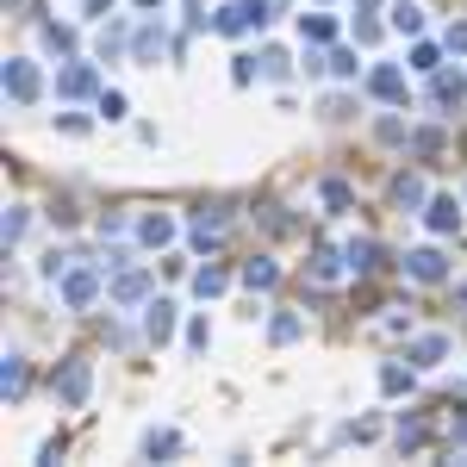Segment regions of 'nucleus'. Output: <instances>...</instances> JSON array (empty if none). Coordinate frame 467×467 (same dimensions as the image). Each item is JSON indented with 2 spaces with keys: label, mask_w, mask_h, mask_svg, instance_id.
Returning <instances> with one entry per match:
<instances>
[{
  "label": "nucleus",
  "mask_w": 467,
  "mask_h": 467,
  "mask_svg": "<svg viewBox=\"0 0 467 467\" xmlns=\"http://www.w3.org/2000/svg\"><path fill=\"white\" fill-rule=\"evenodd\" d=\"M430 107H437V113H462L467 107V75L462 69H437V75H430Z\"/></svg>",
  "instance_id": "39448f33"
},
{
  "label": "nucleus",
  "mask_w": 467,
  "mask_h": 467,
  "mask_svg": "<svg viewBox=\"0 0 467 467\" xmlns=\"http://www.w3.org/2000/svg\"><path fill=\"white\" fill-rule=\"evenodd\" d=\"M0 88H6V100H13V107H31V100L44 94V75H38V63H31V56H6Z\"/></svg>",
  "instance_id": "f03ea898"
},
{
  "label": "nucleus",
  "mask_w": 467,
  "mask_h": 467,
  "mask_svg": "<svg viewBox=\"0 0 467 467\" xmlns=\"http://www.w3.org/2000/svg\"><path fill=\"white\" fill-rule=\"evenodd\" d=\"M137 237L162 249V243H175V219H162V212H150V219H137Z\"/></svg>",
  "instance_id": "aec40b11"
},
{
  "label": "nucleus",
  "mask_w": 467,
  "mask_h": 467,
  "mask_svg": "<svg viewBox=\"0 0 467 467\" xmlns=\"http://www.w3.org/2000/svg\"><path fill=\"white\" fill-rule=\"evenodd\" d=\"M368 94L386 100V107H405V100H411V82H405L399 63H374V69H368Z\"/></svg>",
  "instance_id": "20e7f679"
},
{
  "label": "nucleus",
  "mask_w": 467,
  "mask_h": 467,
  "mask_svg": "<svg viewBox=\"0 0 467 467\" xmlns=\"http://www.w3.org/2000/svg\"><path fill=\"white\" fill-rule=\"evenodd\" d=\"M424 443H430V424H418V418L399 424V449H424Z\"/></svg>",
  "instance_id": "c756f323"
},
{
  "label": "nucleus",
  "mask_w": 467,
  "mask_h": 467,
  "mask_svg": "<svg viewBox=\"0 0 467 467\" xmlns=\"http://www.w3.org/2000/svg\"><path fill=\"white\" fill-rule=\"evenodd\" d=\"M243 13H249V25H255V31L274 19V13H268V0H243Z\"/></svg>",
  "instance_id": "58836bf2"
},
{
  "label": "nucleus",
  "mask_w": 467,
  "mask_h": 467,
  "mask_svg": "<svg viewBox=\"0 0 467 467\" xmlns=\"http://www.w3.org/2000/svg\"><path fill=\"white\" fill-rule=\"evenodd\" d=\"M255 69H262L268 82H287V69H293V63H287V50H262V56H255Z\"/></svg>",
  "instance_id": "bb28decb"
},
{
  "label": "nucleus",
  "mask_w": 467,
  "mask_h": 467,
  "mask_svg": "<svg viewBox=\"0 0 467 467\" xmlns=\"http://www.w3.org/2000/svg\"><path fill=\"white\" fill-rule=\"evenodd\" d=\"M443 44H449V56H467V19H462V25H449V38H443Z\"/></svg>",
  "instance_id": "e433bc0d"
},
{
  "label": "nucleus",
  "mask_w": 467,
  "mask_h": 467,
  "mask_svg": "<svg viewBox=\"0 0 467 467\" xmlns=\"http://www.w3.org/2000/svg\"><path fill=\"white\" fill-rule=\"evenodd\" d=\"M44 44H50L56 56H69V50H75V31H69V25H44Z\"/></svg>",
  "instance_id": "c85d7f7f"
},
{
  "label": "nucleus",
  "mask_w": 467,
  "mask_h": 467,
  "mask_svg": "<svg viewBox=\"0 0 467 467\" xmlns=\"http://www.w3.org/2000/svg\"><path fill=\"white\" fill-rule=\"evenodd\" d=\"M405 274L424 281V287H443V281H449V262H443V249H411V255H405Z\"/></svg>",
  "instance_id": "423d86ee"
},
{
  "label": "nucleus",
  "mask_w": 467,
  "mask_h": 467,
  "mask_svg": "<svg viewBox=\"0 0 467 467\" xmlns=\"http://www.w3.org/2000/svg\"><path fill=\"white\" fill-rule=\"evenodd\" d=\"M337 268H350V262H343L331 243H318V249H312V274H318V281H337Z\"/></svg>",
  "instance_id": "4be33fe9"
},
{
  "label": "nucleus",
  "mask_w": 467,
  "mask_h": 467,
  "mask_svg": "<svg viewBox=\"0 0 467 467\" xmlns=\"http://www.w3.org/2000/svg\"><path fill=\"white\" fill-rule=\"evenodd\" d=\"M50 393H56V405H69V411L88 405V393H94V368H88L82 355H69V361L50 374Z\"/></svg>",
  "instance_id": "f257e3e1"
},
{
  "label": "nucleus",
  "mask_w": 467,
  "mask_h": 467,
  "mask_svg": "<svg viewBox=\"0 0 467 467\" xmlns=\"http://www.w3.org/2000/svg\"><path fill=\"white\" fill-rule=\"evenodd\" d=\"M143 337L150 343H169L175 337V299H150L143 306Z\"/></svg>",
  "instance_id": "6e6552de"
},
{
  "label": "nucleus",
  "mask_w": 467,
  "mask_h": 467,
  "mask_svg": "<svg viewBox=\"0 0 467 467\" xmlns=\"http://www.w3.org/2000/svg\"><path fill=\"white\" fill-rule=\"evenodd\" d=\"M355 69H361L355 50H331V75H337V82H355Z\"/></svg>",
  "instance_id": "7c9ffc66"
},
{
  "label": "nucleus",
  "mask_w": 467,
  "mask_h": 467,
  "mask_svg": "<svg viewBox=\"0 0 467 467\" xmlns=\"http://www.w3.org/2000/svg\"><path fill=\"white\" fill-rule=\"evenodd\" d=\"M343 262H350L355 274H374V268H380V249H374V243H368V237H355L350 249H343Z\"/></svg>",
  "instance_id": "6ab92c4d"
},
{
  "label": "nucleus",
  "mask_w": 467,
  "mask_h": 467,
  "mask_svg": "<svg viewBox=\"0 0 467 467\" xmlns=\"http://www.w3.org/2000/svg\"><path fill=\"white\" fill-rule=\"evenodd\" d=\"M424 225H430V231H437V237H455V231H462V200H449V194H437V200L424 206Z\"/></svg>",
  "instance_id": "0eeeda50"
},
{
  "label": "nucleus",
  "mask_w": 467,
  "mask_h": 467,
  "mask_svg": "<svg viewBox=\"0 0 467 467\" xmlns=\"http://www.w3.org/2000/svg\"><path fill=\"white\" fill-rule=\"evenodd\" d=\"M393 206L424 212V206H430V200H424V175H399V181H393Z\"/></svg>",
  "instance_id": "4468645a"
},
{
  "label": "nucleus",
  "mask_w": 467,
  "mask_h": 467,
  "mask_svg": "<svg viewBox=\"0 0 467 467\" xmlns=\"http://www.w3.org/2000/svg\"><path fill=\"white\" fill-rule=\"evenodd\" d=\"M25 225H31V219H25V206H13V212H6V225H0V237H6V243H19Z\"/></svg>",
  "instance_id": "2f4dec72"
},
{
  "label": "nucleus",
  "mask_w": 467,
  "mask_h": 467,
  "mask_svg": "<svg viewBox=\"0 0 467 467\" xmlns=\"http://www.w3.org/2000/svg\"><path fill=\"white\" fill-rule=\"evenodd\" d=\"M393 31L418 38V31H424V6H418V0H393Z\"/></svg>",
  "instance_id": "dca6fc26"
},
{
  "label": "nucleus",
  "mask_w": 467,
  "mask_h": 467,
  "mask_svg": "<svg viewBox=\"0 0 467 467\" xmlns=\"http://www.w3.org/2000/svg\"><path fill=\"white\" fill-rule=\"evenodd\" d=\"M212 31H225V38H243V31H249L243 0H237V6H212Z\"/></svg>",
  "instance_id": "2eb2a0df"
},
{
  "label": "nucleus",
  "mask_w": 467,
  "mask_h": 467,
  "mask_svg": "<svg viewBox=\"0 0 467 467\" xmlns=\"http://www.w3.org/2000/svg\"><path fill=\"white\" fill-rule=\"evenodd\" d=\"M411 150H418V156H437V150H443V131H418Z\"/></svg>",
  "instance_id": "f704fd0d"
},
{
  "label": "nucleus",
  "mask_w": 467,
  "mask_h": 467,
  "mask_svg": "<svg viewBox=\"0 0 467 467\" xmlns=\"http://www.w3.org/2000/svg\"><path fill=\"white\" fill-rule=\"evenodd\" d=\"M274 281H281V268H274V262H268V255H255V262H249V268H243V287H249V293H268V287H274Z\"/></svg>",
  "instance_id": "f3484780"
},
{
  "label": "nucleus",
  "mask_w": 467,
  "mask_h": 467,
  "mask_svg": "<svg viewBox=\"0 0 467 467\" xmlns=\"http://www.w3.org/2000/svg\"><path fill=\"white\" fill-rule=\"evenodd\" d=\"M443 50H449V44H424V38H418V44H411V69H418V75H437V69H443Z\"/></svg>",
  "instance_id": "412c9836"
},
{
  "label": "nucleus",
  "mask_w": 467,
  "mask_h": 467,
  "mask_svg": "<svg viewBox=\"0 0 467 467\" xmlns=\"http://www.w3.org/2000/svg\"><path fill=\"white\" fill-rule=\"evenodd\" d=\"M100 293H107V268H100V262H94V268H69V274H63V306H69V312H88Z\"/></svg>",
  "instance_id": "7ed1b4c3"
},
{
  "label": "nucleus",
  "mask_w": 467,
  "mask_h": 467,
  "mask_svg": "<svg viewBox=\"0 0 467 467\" xmlns=\"http://www.w3.org/2000/svg\"><path fill=\"white\" fill-rule=\"evenodd\" d=\"M175 449H181V437H175L169 424H162V430H143V455H150V462H169Z\"/></svg>",
  "instance_id": "a211bd4d"
},
{
  "label": "nucleus",
  "mask_w": 467,
  "mask_h": 467,
  "mask_svg": "<svg viewBox=\"0 0 467 467\" xmlns=\"http://www.w3.org/2000/svg\"><path fill=\"white\" fill-rule=\"evenodd\" d=\"M187 25H194V31L206 25V0H187Z\"/></svg>",
  "instance_id": "a19ab883"
},
{
  "label": "nucleus",
  "mask_w": 467,
  "mask_h": 467,
  "mask_svg": "<svg viewBox=\"0 0 467 467\" xmlns=\"http://www.w3.org/2000/svg\"><path fill=\"white\" fill-rule=\"evenodd\" d=\"M131 6H137V13H162L169 0H131Z\"/></svg>",
  "instance_id": "79ce46f5"
},
{
  "label": "nucleus",
  "mask_w": 467,
  "mask_h": 467,
  "mask_svg": "<svg viewBox=\"0 0 467 467\" xmlns=\"http://www.w3.org/2000/svg\"><path fill=\"white\" fill-rule=\"evenodd\" d=\"M56 125H63L69 137H88V118H82V113H63V118H56Z\"/></svg>",
  "instance_id": "ea45409f"
},
{
  "label": "nucleus",
  "mask_w": 467,
  "mask_h": 467,
  "mask_svg": "<svg viewBox=\"0 0 467 467\" xmlns=\"http://www.w3.org/2000/svg\"><path fill=\"white\" fill-rule=\"evenodd\" d=\"M255 75H262V69H255V56H237V63H231V82H237V88H243V82H255Z\"/></svg>",
  "instance_id": "c9c22d12"
},
{
  "label": "nucleus",
  "mask_w": 467,
  "mask_h": 467,
  "mask_svg": "<svg viewBox=\"0 0 467 467\" xmlns=\"http://www.w3.org/2000/svg\"><path fill=\"white\" fill-rule=\"evenodd\" d=\"M318 200H324V206H331V212H343V206H350L355 194H350V181H337V175H331V181H324V187H318Z\"/></svg>",
  "instance_id": "cd10ccee"
},
{
  "label": "nucleus",
  "mask_w": 467,
  "mask_h": 467,
  "mask_svg": "<svg viewBox=\"0 0 467 467\" xmlns=\"http://www.w3.org/2000/svg\"><path fill=\"white\" fill-rule=\"evenodd\" d=\"M0 393H6V399H19V393H25V361H19V355H6V361H0Z\"/></svg>",
  "instance_id": "b1692460"
},
{
  "label": "nucleus",
  "mask_w": 467,
  "mask_h": 467,
  "mask_svg": "<svg viewBox=\"0 0 467 467\" xmlns=\"http://www.w3.org/2000/svg\"><path fill=\"white\" fill-rule=\"evenodd\" d=\"M462 306H467V281H462Z\"/></svg>",
  "instance_id": "37998d69"
},
{
  "label": "nucleus",
  "mask_w": 467,
  "mask_h": 467,
  "mask_svg": "<svg viewBox=\"0 0 467 467\" xmlns=\"http://www.w3.org/2000/svg\"><path fill=\"white\" fill-rule=\"evenodd\" d=\"M206 343H212V331H206V318H194L187 324V350H206Z\"/></svg>",
  "instance_id": "4c0bfd02"
},
{
  "label": "nucleus",
  "mask_w": 467,
  "mask_h": 467,
  "mask_svg": "<svg viewBox=\"0 0 467 467\" xmlns=\"http://www.w3.org/2000/svg\"><path fill=\"white\" fill-rule=\"evenodd\" d=\"M100 118H107V125H113V118H125V94H118V88H107V94H100Z\"/></svg>",
  "instance_id": "473e14b6"
},
{
  "label": "nucleus",
  "mask_w": 467,
  "mask_h": 467,
  "mask_svg": "<svg viewBox=\"0 0 467 467\" xmlns=\"http://www.w3.org/2000/svg\"><path fill=\"white\" fill-rule=\"evenodd\" d=\"M405 361H411V368H443V361H449V337H443V331L418 337V343L405 350Z\"/></svg>",
  "instance_id": "9d476101"
},
{
  "label": "nucleus",
  "mask_w": 467,
  "mask_h": 467,
  "mask_svg": "<svg viewBox=\"0 0 467 467\" xmlns=\"http://www.w3.org/2000/svg\"><path fill=\"white\" fill-rule=\"evenodd\" d=\"M331 38H337L331 13H299V44H331Z\"/></svg>",
  "instance_id": "ddd939ff"
},
{
  "label": "nucleus",
  "mask_w": 467,
  "mask_h": 467,
  "mask_svg": "<svg viewBox=\"0 0 467 467\" xmlns=\"http://www.w3.org/2000/svg\"><path fill=\"white\" fill-rule=\"evenodd\" d=\"M374 137H380V143H405V125H399V118H380Z\"/></svg>",
  "instance_id": "72a5a7b5"
},
{
  "label": "nucleus",
  "mask_w": 467,
  "mask_h": 467,
  "mask_svg": "<svg viewBox=\"0 0 467 467\" xmlns=\"http://www.w3.org/2000/svg\"><path fill=\"white\" fill-rule=\"evenodd\" d=\"M380 393H386V399H399V393H411V368H399V361H386V368H380Z\"/></svg>",
  "instance_id": "393cba45"
},
{
  "label": "nucleus",
  "mask_w": 467,
  "mask_h": 467,
  "mask_svg": "<svg viewBox=\"0 0 467 467\" xmlns=\"http://www.w3.org/2000/svg\"><path fill=\"white\" fill-rule=\"evenodd\" d=\"M225 287H231V274H225V268H200V274H194V293H200V299H219Z\"/></svg>",
  "instance_id": "5701e85b"
},
{
  "label": "nucleus",
  "mask_w": 467,
  "mask_h": 467,
  "mask_svg": "<svg viewBox=\"0 0 467 467\" xmlns=\"http://www.w3.org/2000/svg\"><path fill=\"white\" fill-rule=\"evenodd\" d=\"M113 299L118 306H143V299H150V274H143V268H125L113 281Z\"/></svg>",
  "instance_id": "9b49d317"
},
{
  "label": "nucleus",
  "mask_w": 467,
  "mask_h": 467,
  "mask_svg": "<svg viewBox=\"0 0 467 467\" xmlns=\"http://www.w3.org/2000/svg\"><path fill=\"white\" fill-rule=\"evenodd\" d=\"M100 82H94V69L88 63H63V75H56V94L63 100H82V94H94Z\"/></svg>",
  "instance_id": "1a4fd4ad"
},
{
  "label": "nucleus",
  "mask_w": 467,
  "mask_h": 467,
  "mask_svg": "<svg viewBox=\"0 0 467 467\" xmlns=\"http://www.w3.org/2000/svg\"><path fill=\"white\" fill-rule=\"evenodd\" d=\"M162 50H169V38H162V25H137V38H131V56H137V63L150 69V63H156Z\"/></svg>",
  "instance_id": "f8f14e48"
},
{
  "label": "nucleus",
  "mask_w": 467,
  "mask_h": 467,
  "mask_svg": "<svg viewBox=\"0 0 467 467\" xmlns=\"http://www.w3.org/2000/svg\"><path fill=\"white\" fill-rule=\"evenodd\" d=\"M299 331H306V324H299L293 312H274V318H268V337H274V343H299Z\"/></svg>",
  "instance_id": "a878e982"
}]
</instances>
